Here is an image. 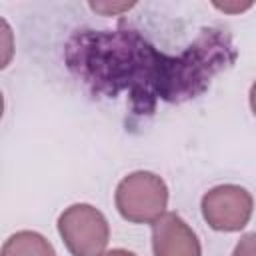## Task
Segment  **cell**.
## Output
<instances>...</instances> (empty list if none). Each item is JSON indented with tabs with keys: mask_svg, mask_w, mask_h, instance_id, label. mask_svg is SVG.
<instances>
[{
	"mask_svg": "<svg viewBox=\"0 0 256 256\" xmlns=\"http://www.w3.org/2000/svg\"><path fill=\"white\" fill-rule=\"evenodd\" d=\"M114 202L124 220L134 224H154L166 214L168 186L158 174L138 170L118 182Z\"/></svg>",
	"mask_w": 256,
	"mask_h": 256,
	"instance_id": "obj_1",
	"label": "cell"
},
{
	"mask_svg": "<svg viewBox=\"0 0 256 256\" xmlns=\"http://www.w3.org/2000/svg\"><path fill=\"white\" fill-rule=\"evenodd\" d=\"M58 234L72 256H100L110 240V226L98 208L72 204L58 218Z\"/></svg>",
	"mask_w": 256,
	"mask_h": 256,
	"instance_id": "obj_2",
	"label": "cell"
},
{
	"mask_svg": "<svg viewBox=\"0 0 256 256\" xmlns=\"http://www.w3.org/2000/svg\"><path fill=\"white\" fill-rule=\"evenodd\" d=\"M200 208L212 230L238 232L248 224L254 210V200L252 194L242 186L220 184L202 196Z\"/></svg>",
	"mask_w": 256,
	"mask_h": 256,
	"instance_id": "obj_3",
	"label": "cell"
},
{
	"mask_svg": "<svg viewBox=\"0 0 256 256\" xmlns=\"http://www.w3.org/2000/svg\"><path fill=\"white\" fill-rule=\"evenodd\" d=\"M154 256H202L194 230L176 214L166 212L152 224Z\"/></svg>",
	"mask_w": 256,
	"mask_h": 256,
	"instance_id": "obj_4",
	"label": "cell"
},
{
	"mask_svg": "<svg viewBox=\"0 0 256 256\" xmlns=\"http://www.w3.org/2000/svg\"><path fill=\"white\" fill-rule=\"evenodd\" d=\"M2 256H56V252L42 234L32 230H20L4 242Z\"/></svg>",
	"mask_w": 256,
	"mask_h": 256,
	"instance_id": "obj_5",
	"label": "cell"
},
{
	"mask_svg": "<svg viewBox=\"0 0 256 256\" xmlns=\"http://www.w3.org/2000/svg\"><path fill=\"white\" fill-rule=\"evenodd\" d=\"M232 256H256V232L244 234L234 246Z\"/></svg>",
	"mask_w": 256,
	"mask_h": 256,
	"instance_id": "obj_6",
	"label": "cell"
},
{
	"mask_svg": "<svg viewBox=\"0 0 256 256\" xmlns=\"http://www.w3.org/2000/svg\"><path fill=\"white\" fill-rule=\"evenodd\" d=\"M100 256H136V254H134V252H130V250H124V248H114V250L102 252Z\"/></svg>",
	"mask_w": 256,
	"mask_h": 256,
	"instance_id": "obj_7",
	"label": "cell"
},
{
	"mask_svg": "<svg viewBox=\"0 0 256 256\" xmlns=\"http://www.w3.org/2000/svg\"><path fill=\"white\" fill-rule=\"evenodd\" d=\"M216 8L224 10V12H242L246 8H250V4H244V6H226V4H216Z\"/></svg>",
	"mask_w": 256,
	"mask_h": 256,
	"instance_id": "obj_8",
	"label": "cell"
},
{
	"mask_svg": "<svg viewBox=\"0 0 256 256\" xmlns=\"http://www.w3.org/2000/svg\"><path fill=\"white\" fill-rule=\"evenodd\" d=\"M250 108H252V112H254V116H256V82H254L252 88H250Z\"/></svg>",
	"mask_w": 256,
	"mask_h": 256,
	"instance_id": "obj_9",
	"label": "cell"
}]
</instances>
